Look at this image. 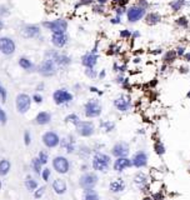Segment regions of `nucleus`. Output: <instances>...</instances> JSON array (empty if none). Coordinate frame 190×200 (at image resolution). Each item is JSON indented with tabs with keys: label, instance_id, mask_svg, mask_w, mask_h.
<instances>
[{
	"label": "nucleus",
	"instance_id": "nucleus-48",
	"mask_svg": "<svg viewBox=\"0 0 190 200\" xmlns=\"http://www.w3.org/2000/svg\"><path fill=\"white\" fill-rule=\"evenodd\" d=\"M0 189H2V181H0Z\"/></svg>",
	"mask_w": 190,
	"mask_h": 200
},
{
	"label": "nucleus",
	"instance_id": "nucleus-47",
	"mask_svg": "<svg viewBox=\"0 0 190 200\" xmlns=\"http://www.w3.org/2000/svg\"><path fill=\"white\" fill-rule=\"evenodd\" d=\"M144 200H151V199H150V198H145Z\"/></svg>",
	"mask_w": 190,
	"mask_h": 200
},
{
	"label": "nucleus",
	"instance_id": "nucleus-38",
	"mask_svg": "<svg viewBox=\"0 0 190 200\" xmlns=\"http://www.w3.org/2000/svg\"><path fill=\"white\" fill-rule=\"evenodd\" d=\"M49 176H50V170L48 169V168H45L43 171H41V178H43V180H49Z\"/></svg>",
	"mask_w": 190,
	"mask_h": 200
},
{
	"label": "nucleus",
	"instance_id": "nucleus-22",
	"mask_svg": "<svg viewBox=\"0 0 190 200\" xmlns=\"http://www.w3.org/2000/svg\"><path fill=\"white\" fill-rule=\"evenodd\" d=\"M125 189V183L121 179H115L110 183V190L113 193H120Z\"/></svg>",
	"mask_w": 190,
	"mask_h": 200
},
{
	"label": "nucleus",
	"instance_id": "nucleus-44",
	"mask_svg": "<svg viewBox=\"0 0 190 200\" xmlns=\"http://www.w3.org/2000/svg\"><path fill=\"white\" fill-rule=\"evenodd\" d=\"M3 28H4V23H3L2 20H0V31L3 30Z\"/></svg>",
	"mask_w": 190,
	"mask_h": 200
},
{
	"label": "nucleus",
	"instance_id": "nucleus-28",
	"mask_svg": "<svg viewBox=\"0 0 190 200\" xmlns=\"http://www.w3.org/2000/svg\"><path fill=\"white\" fill-rule=\"evenodd\" d=\"M25 186H26V189H28L29 191H34V190L38 189V183H36L33 178L28 176L26 180H25Z\"/></svg>",
	"mask_w": 190,
	"mask_h": 200
},
{
	"label": "nucleus",
	"instance_id": "nucleus-42",
	"mask_svg": "<svg viewBox=\"0 0 190 200\" xmlns=\"http://www.w3.org/2000/svg\"><path fill=\"white\" fill-rule=\"evenodd\" d=\"M123 38H128V36H130V31H128V30H125V31H121V34H120Z\"/></svg>",
	"mask_w": 190,
	"mask_h": 200
},
{
	"label": "nucleus",
	"instance_id": "nucleus-31",
	"mask_svg": "<svg viewBox=\"0 0 190 200\" xmlns=\"http://www.w3.org/2000/svg\"><path fill=\"white\" fill-rule=\"evenodd\" d=\"M39 160H40V163L43 164V165H45L46 163H48V160H49V155H48V153H45V151H40V154H39Z\"/></svg>",
	"mask_w": 190,
	"mask_h": 200
},
{
	"label": "nucleus",
	"instance_id": "nucleus-1",
	"mask_svg": "<svg viewBox=\"0 0 190 200\" xmlns=\"http://www.w3.org/2000/svg\"><path fill=\"white\" fill-rule=\"evenodd\" d=\"M110 165V156L103 153H97L93 158V168L98 171H107Z\"/></svg>",
	"mask_w": 190,
	"mask_h": 200
},
{
	"label": "nucleus",
	"instance_id": "nucleus-41",
	"mask_svg": "<svg viewBox=\"0 0 190 200\" xmlns=\"http://www.w3.org/2000/svg\"><path fill=\"white\" fill-rule=\"evenodd\" d=\"M86 75L90 76V78H95V76H97V73H95L93 69H88L86 70Z\"/></svg>",
	"mask_w": 190,
	"mask_h": 200
},
{
	"label": "nucleus",
	"instance_id": "nucleus-9",
	"mask_svg": "<svg viewBox=\"0 0 190 200\" xmlns=\"http://www.w3.org/2000/svg\"><path fill=\"white\" fill-rule=\"evenodd\" d=\"M53 166L59 174H66L69 171V169H70L69 160L66 158H64V156H56L53 160Z\"/></svg>",
	"mask_w": 190,
	"mask_h": 200
},
{
	"label": "nucleus",
	"instance_id": "nucleus-20",
	"mask_svg": "<svg viewBox=\"0 0 190 200\" xmlns=\"http://www.w3.org/2000/svg\"><path fill=\"white\" fill-rule=\"evenodd\" d=\"M51 186H53L54 191H55L56 194H59V195H61V194H64V193L66 191V183H65L63 179H55V180L53 181Z\"/></svg>",
	"mask_w": 190,
	"mask_h": 200
},
{
	"label": "nucleus",
	"instance_id": "nucleus-6",
	"mask_svg": "<svg viewBox=\"0 0 190 200\" xmlns=\"http://www.w3.org/2000/svg\"><path fill=\"white\" fill-rule=\"evenodd\" d=\"M39 73L43 75V76H53L55 73H56V64L50 60V59H46L44 60L40 65H39Z\"/></svg>",
	"mask_w": 190,
	"mask_h": 200
},
{
	"label": "nucleus",
	"instance_id": "nucleus-49",
	"mask_svg": "<svg viewBox=\"0 0 190 200\" xmlns=\"http://www.w3.org/2000/svg\"><path fill=\"white\" fill-rule=\"evenodd\" d=\"M188 96H189V98H190V93H189V94H188Z\"/></svg>",
	"mask_w": 190,
	"mask_h": 200
},
{
	"label": "nucleus",
	"instance_id": "nucleus-23",
	"mask_svg": "<svg viewBox=\"0 0 190 200\" xmlns=\"http://www.w3.org/2000/svg\"><path fill=\"white\" fill-rule=\"evenodd\" d=\"M59 144L61 145V148L66 149L68 153H73L74 151V140H71V136L69 138H64V139H60Z\"/></svg>",
	"mask_w": 190,
	"mask_h": 200
},
{
	"label": "nucleus",
	"instance_id": "nucleus-16",
	"mask_svg": "<svg viewBox=\"0 0 190 200\" xmlns=\"http://www.w3.org/2000/svg\"><path fill=\"white\" fill-rule=\"evenodd\" d=\"M112 153H113V155H115L118 158H125L129 153V146L125 143H119V144L114 145Z\"/></svg>",
	"mask_w": 190,
	"mask_h": 200
},
{
	"label": "nucleus",
	"instance_id": "nucleus-14",
	"mask_svg": "<svg viewBox=\"0 0 190 200\" xmlns=\"http://www.w3.org/2000/svg\"><path fill=\"white\" fill-rule=\"evenodd\" d=\"M40 34V28L38 25H25L21 29V36L24 38H36Z\"/></svg>",
	"mask_w": 190,
	"mask_h": 200
},
{
	"label": "nucleus",
	"instance_id": "nucleus-24",
	"mask_svg": "<svg viewBox=\"0 0 190 200\" xmlns=\"http://www.w3.org/2000/svg\"><path fill=\"white\" fill-rule=\"evenodd\" d=\"M10 161L8 159H3L0 160V176H5L8 175L9 170H10Z\"/></svg>",
	"mask_w": 190,
	"mask_h": 200
},
{
	"label": "nucleus",
	"instance_id": "nucleus-12",
	"mask_svg": "<svg viewBox=\"0 0 190 200\" xmlns=\"http://www.w3.org/2000/svg\"><path fill=\"white\" fill-rule=\"evenodd\" d=\"M145 15V9L143 7H133L128 10V19L130 23H135L140 20Z\"/></svg>",
	"mask_w": 190,
	"mask_h": 200
},
{
	"label": "nucleus",
	"instance_id": "nucleus-32",
	"mask_svg": "<svg viewBox=\"0 0 190 200\" xmlns=\"http://www.w3.org/2000/svg\"><path fill=\"white\" fill-rule=\"evenodd\" d=\"M0 99H2V102L5 103L7 102V99H8V93L5 90V88L0 84Z\"/></svg>",
	"mask_w": 190,
	"mask_h": 200
},
{
	"label": "nucleus",
	"instance_id": "nucleus-43",
	"mask_svg": "<svg viewBox=\"0 0 190 200\" xmlns=\"http://www.w3.org/2000/svg\"><path fill=\"white\" fill-rule=\"evenodd\" d=\"M93 0H81V4H90Z\"/></svg>",
	"mask_w": 190,
	"mask_h": 200
},
{
	"label": "nucleus",
	"instance_id": "nucleus-13",
	"mask_svg": "<svg viewBox=\"0 0 190 200\" xmlns=\"http://www.w3.org/2000/svg\"><path fill=\"white\" fill-rule=\"evenodd\" d=\"M114 107L119 110V112H128L131 107V102H130V99L128 96H119L114 100Z\"/></svg>",
	"mask_w": 190,
	"mask_h": 200
},
{
	"label": "nucleus",
	"instance_id": "nucleus-36",
	"mask_svg": "<svg viewBox=\"0 0 190 200\" xmlns=\"http://www.w3.org/2000/svg\"><path fill=\"white\" fill-rule=\"evenodd\" d=\"M0 124H7V114L2 107H0Z\"/></svg>",
	"mask_w": 190,
	"mask_h": 200
},
{
	"label": "nucleus",
	"instance_id": "nucleus-37",
	"mask_svg": "<svg viewBox=\"0 0 190 200\" xmlns=\"http://www.w3.org/2000/svg\"><path fill=\"white\" fill-rule=\"evenodd\" d=\"M31 100H33V102H35L36 104H41V103H43V96L39 95V94H34L33 98H31Z\"/></svg>",
	"mask_w": 190,
	"mask_h": 200
},
{
	"label": "nucleus",
	"instance_id": "nucleus-7",
	"mask_svg": "<svg viewBox=\"0 0 190 200\" xmlns=\"http://www.w3.org/2000/svg\"><path fill=\"white\" fill-rule=\"evenodd\" d=\"M98 183V176L95 174H91V173H88V174H84L80 180H79V184L83 189L85 190H89V189H93Z\"/></svg>",
	"mask_w": 190,
	"mask_h": 200
},
{
	"label": "nucleus",
	"instance_id": "nucleus-34",
	"mask_svg": "<svg viewBox=\"0 0 190 200\" xmlns=\"http://www.w3.org/2000/svg\"><path fill=\"white\" fill-rule=\"evenodd\" d=\"M113 128H114V123L105 121V123L102 124V129H104V131H112Z\"/></svg>",
	"mask_w": 190,
	"mask_h": 200
},
{
	"label": "nucleus",
	"instance_id": "nucleus-11",
	"mask_svg": "<svg viewBox=\"0 0 190 200\" xmlns=\"http://www.w3.org/2000/svg\"><path fill=\"white\" fill-rule=\"evenodd\" d=\"M59 141H60V138L56 133L54 131H48L43 135V143L45 146L48 148H55L59 145Z\"/></svg>",
	"mask_w": 190,
	"mask_h": 200
},
{
	"label": "nucleus",
	"instance_id": "nucleus-19",
	"mask_svg": "<svg viewBox=\"0 0 190 200\" xmlns=\"http://www.w3.org/2000/svg\"><path fill=\"white\" fill-rule=\"evenodd\" d=\"M133 164H131V161L125 156V158H118L116 160H115V163H114V170H116V171H123L124 169H126V168H129V166H131Z\"/></svg>",
	"mask_w": 190,
	"mask_h": 200
},
{
	"label": "nucleus",
	"instance_id": "nucleus-35",
	"mask_svg": "<svg viewBox=\"0 0 190 200\" xmlns=\"http://www.w3.org/2000/svg\"><path fill=\"white\" fill-rule=\"evenodd\" d=\"M145 180H146V178H145V175H143V174H139V175L135 176V183H136L138 185L145 184Z\"/></svg>",
	"mask_w": 190,
	"mask_h": 200
},
{
	"label": "nucleus",
	"instance_id": "nucleus-33",
	"mask_svg": "<svg viewBox=\"0 0 190 200\" xmlns=\"http://www.w3.org/2000/svg\"><path fill=\"white\" fill-rule=\"evenodd\" d=\"M45 186H41V188H39V189H36V190H34V198L35 199H40L43 195H44V193H45Z\"/></svg>",
	"mask_w": 190,
	"mask_h": 200
},
{
	"label": "nucleus",
	"instance_id": "nucleus-21",
	"mask_svg": "<svg viewBox=\"0 0 190 200\" xmlns=\"http://www.w3.org/2000/svg\"><path fill=\"white\" fill-rule=\"evenodd\" d=\"M50 120H51V115H50V113H48V112H40V113L35 117V123L39 124V125L49 124Z\"/></svg>",
	"mask_w": 190,
	"mask_h": 200
},
{
	"label": "nucleus",
	"instance_id": "nucleus-40",
	"mask_svg": "<svg viewBox=\"0 0 190 200\" xmlns=\"http://www.w3.org/2000/svg\"><path fill=\"white\" fill-rule=\"evenodd\" d=\"M155 149H156V153H158V154H163V153H164V146L160 145V144H156V145H155Z\"/></svg>",
	"mask_w": 190,
	"mask_h": 200
},
{
	"label": "nucleus",
	"instance_id": "nucleus-17",
	"mask_svg": "<svg viewBox=\"0 0 190 200\" xmlns=\"http://www.w3.org/2000/svg\"><path fill=\"white\" fill-rule=\"evenodd\" d=\"M146 163H148V156H146V154L144 151L136 153L134 155V158H133V161H131V164L134 166H136V168H143V166L146 165Z\"/></svg>",
	"mask_w": 190,
	"mask_h": 200
},
{
	"label": "nucleus",
	"instance_id": "nucleus-2",
	"mask_svg": "<svg viewBox=\"0 0 190 200\" xmlns=\"http://www.w3.org/2000/svg\"><path fill=\"white\" fill-rule=\"evenodd\" d=\"M84 113L88 118H98L102 114V105L98 100L90 99L84 105Z\"/></svg>",
	"mask_w": 190,
	"mask_h": 200
},
{
	"label": "nucleus",
	"instance_id": "nucleus-25",
	"mask_svg": "<svg viewBox=\"0 0 190 200\" xmlns=\"http://www.w3.org/2000/svg\"><path fill=\"white\" fill-rule=\"evenodd\" d=\"M19 65H20V68L24 69V70H30V69L34 68V64H33L28 58H20V59H19Z\"/></svg>",
	"mask_w": 190,
	"mask_h": 200
},
{
	"label": "nucleus",
	"instance_id": "nucleus-3",
	"mask_svg": "<svg viewBox=\"0 0 190 200\" xmlns=\"http://www.w3.org/2000/svg\"><path fill=\"white\" fill-rule=\"evenodd\" d=\"M15 105H17V110L20 114H25L26 112H29V109L31 107V98L28 94L21 93V94H19L17 96Z\"/></svg>",
	"mask_w": 190,
	"mask_h": 200
},
{
	"label": "nucleus",
	"instance_id": "nucleus-18",
	"mask_svg": "<svg viewBox=\"0 0 190 200\" xmlns=\"http://www.w3.org/2000/svg\"><path fill=\"white\" fill-rule=\"evenodd\" d=\"M51 43L56 48H63L68 43V36L65 34H59V33H53L51 35Z\"/></svg>",
	"mask_w": 190,
	"mask_h": 200
},
{
	"label": "nucleus",
	"instance_id": "nucleus-26",
	"mask_svg": "<svg viewBox=\"0 0 190 200\" xmlns=\"http://www.w3.org/2000/svg\"><path fill=\"white\" fill-rule=\"evenodd\" d=\"M41 166H43V164L40 163L39 158H34L31 160V169L35 174H41Z\"/></svg>",
	"mask_w": 190,
	"mask_h": 200
},
{
	"label": "nucleus",
	"instance_id": "nucleus-15",
	"mask_svg": "<svg viewBox=\"0 0 190 200\" xmlns=\"http://www.w3.org/2000/svg\"><path fill=\"white\" fill-rule=\"evenodd\" d=\"M97 61H98V56L94 53H88L81 58V64L88 69H93L97 65Z\"/></svg>",
	"mask_w": 190,
	"mask_h": 200
},
{
	"label": "nucleus",
	"instance_id": "nucleus-30",
	"mask_svg": "<svg viewBox=\"0 0 190 200\" xmlns=\"http://www.w3.org/2000/svg\"><path fill=\"white\" fill-rule=\"evenodd\" d=\"M159 20H160V18H159L158 14H149L146 17V23L148 24H156Z\"/></svg>",
	"mask_w": 190,
	"mask_h": 200
},
{
	"label": "nucleus",
	"instance_id": "nucleus-29",
	"mask_svg": "<svg viewBox=\"0 0 190 200\" xmlns=\"http://www.w3.org/2000/svg\"><path fill=\"white\" fill-rule=\"evenodd\" d=\"M64 120H65V123H70L73 125H76L80 121V119H79V117L76 114H69Z\"/></svg>",
	"mask_w": 190,
	"mask_h": 200
},
{
	"label": "nucleus",
	"instance_id": "nucleus-5",
	"mask_svg": "<svg viewBox=\"0 0 190 200\" xmlns=\"http://www.w3.org/2000/svg\"><path fill=\"white\" fill-rule=\"evenodd\" d=\"M45 28H48L51 33H59V34H65L68 29V23L64 19H56L51 21H46L43 24Z\"/></svg>",
	"mask_w": 190,
	"mask_h": 200
},
{
	"label": "nucleus",
	"instance_id": "nucleus-46",
	"mask_svg": "<svg viewBox=\"0 0 190 200\" xmlns=\"http://www.w3.org/2000/svg\"><path fill=\"white\" fill-rule=\"evenodd\" d=\"M186 59H188V60H190V54H188V55H186Z\"/></svg>",
	"mask_w": 190,
	"mask_h": 200
},
{
	"label": "nucleus",
	"instance_id": "nucleus-27",
	"mask_svg": "<svg viewBox=\"0 0 190 200\" xmlns=\"http://www.w3.org/2000/svg\"><path fill=\"white\" fill-rule=\"evenodd\" d=\"M83 200H99V195L95 193L93 189H89V190H85Z\"/></svg>",
	"mask_w": 190,
	"mask_h": 200
},
{
	"label": "nucleus",
	"instance_id": "nucleus-39",
	"mask_svg": "<svg viewBox=\"0 0 190 200\" xmlns=\"http://www.w3.org/2000/svg\"><path fill=\"white\" fill-rule=\"evenodd\" d=\"M30 141H31V138H30V133L26 130L25 133H24V143H25V145H30Z\"/></svg>",
	"mask_w": 190,
	"mask_h": 200
},
{
	"label": "nucleus",
	"instance_id": "nucleus-10",
	"mask_svg": "<svg viewBox=\"0 0 190 200\" xmlns=\"http://www.w3.org/2000/svg\"><path fill=\"white\" fill-rule=\"evenodd\" d=\"M75 126L78 134L81 136H90L94 134V125L90 121H79Z\"/></svg>",
	"mask_w": 190,
	"mask_h": 200
},
{
	"label": "nucleus",
	"instance_id": "nucleus-8",
	"mask_svg": "<svg viewBox=\"0 0 190 200\" xmlns=\"http://www.w3.org/2000/svg\"><path fill=\"white\" fill-rule=\"evenodd\" d=\"M15 51V43L13 39L8 36H2L0 38V53L5 55H12Z\"/></svg>",
	"mask_w": 190,
	"mask_h": 200
},
{
	"label": "nucleus",
	"instance_id": "nucleus-4",
	"mask_svg": "<svg viewBox=\"0 0 190 200\" xmlns=\"http://www.w3.org/2000/svg\"><path fill=\"white\" fill-rule=\"evenodd\" d=\"M53 100L56 105H65L73 100V94L69 93L66 89H58L53 94Z\"/></svg>",
	"mask_w": 190,
	"mask_h": 200
},
{
	"label": "nucleus",
	"instance_id": "nucleus-45",
	"mask_svg": "<svg viewBox=\"0 0 190 200\" xmlns=\"http://www.w3.org/2000/svg\"><path fill=\"white\" fill-rule=\"evenodd\" d=\"M183 50H184V49H183V48H181V49H179V51H178V53H179V54H180V55H181V54H183V53H184V51H183Z\"/></svg>",
	"mask_w": 190,
	"mask_h": 200
}]
</instances>
